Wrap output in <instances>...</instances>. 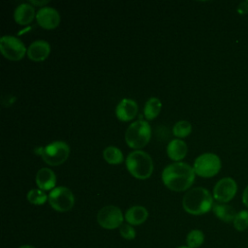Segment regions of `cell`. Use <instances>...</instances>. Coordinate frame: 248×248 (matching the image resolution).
I'll use <instances>...</instances> for the list:
<instances>
[{
  "label": "cell",
  "instance_id": "28",
  "mask_svg": "<svg viewBox=\"0 0 248 248\" xmlns=\"http://www.w3.org/2000/svg\"><path fill=\"white\" fill-rule=\"evenodd\" d=\"M49 1L48 0H44V1H36V0H30L29 1V3L31 4V5H36V6H39V7H45L44 5H46V4H47Z\"/></svg>",
  "mask_w": 248,
  "mask_h": 248
},
{
  "label": "cell",
  "instance_id": "14",
  "mask_svg": "<svg viewBox=\"0 0 248 248\" xmlns=\"http://www.w3.org/2000/svg\"><path fill=\"white\" fill-rule=\"evenodd\" d=\"M36 184L43 191L53 190L56 184L55 173L48 168L40 169L36 174Z\"/></svg>",
  "mask_w": 248,
  "mask_h": 248
},
{
  "label": "cell",
  "instance_id": "24",
  "mask_svg": "<svg viewBox=\"0 0 248 248\" xmlns=\"http://www.w3.org/2000/svg\"><path fill=\"white\" fill-rule=\"evenodd\" d=\"M232 224L236 231H245L248 228V210H241L237 212Z\"/></svg>",
  "mask_w": 248,
  "mask_h": 248
},
{
  "label": "cell",
  "instance_id": "29",
  "mask_svg": "<svg viewBox=\"0 0 248 248\" xmlns=\"http://www.w3.org/2000/svg\"><path fill=\"white\" fill-rule=\"evenodd\" d=\"M18 248H36V247H34V246H32V245L25 244V245H21V246H19Z\"/></svg>",
  "mask_w": 248,
  "mask_h": 248
},
{
  "label": "cell",
  "instance_id": "7",
  "mask_svg": "<svg viewBox=\"0 0 248 248\" xmlns=\"http://www.w3.org/2000/svg\"><path fill=\"white\" fill-rule=\"evenodd\" d=\"M48 202L50 206L59 212H66L72 209L75 203V197L73 192L65 187H55L48 194Z\"/></svg>",
  "mask_w": 248,
  "mask_h": 248
},
{
  "label": "cell",
  "instance_id": "30",
  "mask_svg": "<svg viewBox=\"0 0 248 248\" xmlns=\"http://www.w3.org/2000/svg\"><path fill=\"white\" fill-rule=\"evenodd\" d=\"M177 248H190L188 246H180V247H177Z\"/></svg>",
  "mask_w": 248,
  "mask_h": 248
},
{
  "label": "cell",
  "instance_id": "1",
  "mask_svg": "<svg viewBox=\"0 0 248 248\" xmlns=\"http://www.w3.org/2000/svg\"><path fill=\"white\" fill-rule=\"evenodd\" d=\"M195 170L184 162L168 165L162 172V180L166 187L175 192H182L190 188L195 181Z\"/></svg>",
  "mask_w": 248,
  "mask_h": 248
},
{
  "label": "cell",
  "instance_id": "22",
  "mask_svg": "<svg viewBox=\"0 0 248 248\" xmlns=\"http://www.w3.org/2000/svg\"><path fill=\"white\" fill-rule=\"evenodd\" d=\"M46 200H48V196L41 189H31L27 193V201L32 204L41 205L44 204Z\"/></svg>",
  "mask_w": 248,
  "mask_h": 248
},
{
  "label": "cell",
  "instance_id": "18",
  "mask_svg": "<svg viewBox=\"0 0 248 248\" xmlns=\"http://www.w3.org/2000/svg\"><path fill=\"white\" fill-rule=\"evenodd\" d=\"M212 210L217 218H219L220 220H222L226 223L233 222L234 217L236 215L234 208L226 203H220V202L215 203V204H213Z\"/></svg>",
  "mask_w": 248,
  "mask_h": 248
},
{
  "label": "cell",
  "instance_id": "19",
  "mask_svg": "<svg viewBox=\"0 0 248 248\" xmlns=\"http://www.w3.org/2000/svg\"><path fill=\"white\" fill-rule=\"evenodd\" d=\"M162 103L156 97L149 98L144 105V116L147 120H152L158 116L161 111Z\"/></svg>",
  "mask_w": 248,
  "mask_h": 248
},
{
  "label": "cell",
  "instance_id": "23",
  "mask_svg": "<svg viewBox=\"0 0 248 248\" xmlns=\"http://www.w3.org/2000/svg\"><path fill=\"white\" fill-rule=\"evenodd\" d=\"M192 131V125L186 120H180L173 125L172 133L177 138H185Z\"/></svg>",
  "mask_w": 248,
  "mask_h": 248
},
{
  "label": "cell",
  "instance_id": "6",
  "mask_svg": "<svg viewBox=\"0 0 248 248\" xmlns=\"http://www.w3.org/2000/svg\"><path fill=\"white\" fill-rule=\"evenodd\" d=\"M195 173L202 177H212L221 169V160L214 153H203L198 156L194 162Z\"/></svg>",
  "mask_w": 248,
  "mask_h": 248
},
{
  "label": "cell",
  "instance_id": "15",
  "mask_svg": "<svg viewBox=\"0 0 248 248\" xmlns=\"http://www.w3.org/2000/svg\"><path fill=\"white\" fill-rule=\"evenodd\" d=\"M36 17L34 7L30 3H22L18 5L14 12V18L16 23L25 25L30 23Z\"/></svg>",
  "mask_w": 248,
  "mask_h": 248
},
{
  "label": "cell",
  "instance_id": "8",
  "mask_svg": "<svg viewBox=\"0 0 248 248\" xmlns=\"http://www.w3.org/2000/svg\"><path fill=\"white\" fill-rule=\"evenodd\" d=\"M0 50L2 54L9 60L18 61L27 52L23 42L12 35L2 36L0 39Z\"/></svg>",
  "mask_w": 248,
  "mask_h": 248
},
{
  "label": "cell",
  "instance_id": "12",
  "mask_svg": "<svg viewBox=\"0 0 248 248\" xmlns=\"http://www.w3.org/2000/svg\"><path fill=\"white\" fill-rule=\"evenodd\" d=\"M138 113V104L128 98L122 99L115 108L116 117L121 121H130Z\"/></svg>",
  "mask_w": 248,
  "mask_h": 248
},
{
  "label": "cell",
  "instance_id": "27",
  "mask_svg": "<svg viewBox=\"0 0 248 248\" xmlns=\"http://www.w3.org/2000/svg\"><path fill=\"white\" fill-rule=\"evenodd\" d=\"M242 202H243V204L248 208V185L246 186V188H245L244 191H243V194H242Z\"/></svg>",
  "mask_w": 248,
  "mask_h": 248
},
{
  "label": "cell",
  "instance_id": "4",
  "mask_svg": "<svg viewBox=\"0 0 248 248\" xmlns=\"http://www.w3.org/2000/svg\"><path fill=\"white\" fill-rule=\"evenodd\" d=\"M34 151L36 154L40 155L46 164L50 166H59L68 159L70 147L65 141L56 140L46 146L36 147Z\"/></svg>",
  "mask_w": 248,
  "mask_h": 248
},
{
  "label": "cell",
  "instance_id": "16",
  "mask_svg": "<svg viewBox=\"0 0 248 248\" xmlns=\"http://www.w3.org/2000/svg\"><path fill=\"white\" fill-rule=\"evenodd\" d=\"M148 211L144 206L134 205L130 207L125 213V220L132 226H138L146 221Z\"/></svg>",
  "mask_w": 248,
  "mask_h": 248
},
{
  "label": "cell",
  "instance_id": "25",
  "mask_svg": "<svg viewBox=\"0 0 248 248\" xmlns=\"http://www.w3.org/2000/svg\"><path fill=\"white\" fill-rule=\"evenodd\" d=\"M119 232L121 236L127 240H132L136 237V231L130 224H122L119 227Z\"/></svg>",
  "mask_w": 248,
  "mask_h": 248
},
{
  "label": "cell",
  "instance_id": "13",
  "mask_svg": "<svg viewBox=\"0 0 248 248\" xmlns=\"http://www.w3.org/2000/svg\"><path fill=\"white\" fill-rule=\"evenodd\" d=\"M50 52V46L45 40L34 41L27 48V56L29 59L40 62L45 60Z\"/></svg>",
  "mask_w": 248,
  "mask_h": 248
},
{
  "label": "cell",
  "instance_id": "9",
  "mask_svg": "<svg viewBox=\"0 0 248 248\" xmlns=\"http://www.w3.org/2000/svg\"><path fill=\"white\" fill-rule=\"evenodd\" d=\"M123 213L115 205H107L101 208L97 214L98 224L107 230H114L123 224Z\"/></svg>",
  "mask_w": 248,
  "mask_h": 248
},
{
  "label": "cell",
  "instance_id": "21",
  "mask_svg": "<svg viewBox=\"0 0 248 248\" xmlns=\"http://www.w3.org/2000/svg\"><path fill=\"white\" fill-rule=\"evenodd\" d=\"M204 241V234L201 230H192L186 236L187 246L190 248H199Z\"/></svg>",
  "mask_w": 248,
  "mask_h": 248
},
{
  "label": "cell",
  "instance_id": "26",
  "mask_svg": "<svg viewBox=\"0 0 248 248\" xmlns=\"http://www.w3.org/2000/svg\"><path fill=\"white\" fill-rule=\"evenodd\" d=\"M237 12L241 15H245L247 12H248V2H241L239 5H238V8H237Z\"/></svg>",
  "mask_w": 248,
  "mask_h": 248
},
{
  "label": "cell",
  "instance_id": "3",
  "mask_svg": "<svg viewBox=\"0 0 248 248\" xmlns=\"http://www.w3.org/2000/svg\"><path fill=\"white\" fill-rule=\"evenodd\" d=\"M126 167L129 172L138 179L148 178L153 171V161L149 154L142 150H135L128 154Z\"/></svg>",
  "mask_w": 248,
  "mask_h": 248
},
{
  "label": "cell",
  "instance_id": "5",
  "mask_svg": "<svg viewBox=\"0 0 248 248\" xmlns=\"http://www.w3.org/2000/svg\"><path fill=\"white\" fill-rule=\"evenodd\" d=\"M151 127L147 121L139 119L127 128L125 132V141L131 148L140 149L150 140Z\"/></svg>",
  "mask_w": 248,
  "mask_h": 248
},
{
  "label": "cell",
  "instance_id": "17",
  "mask_svg": "<svg viewBox=\"0 0 248 248\" xmlns=\"http://www.w3.org/2000/svg\"><path fill=\"white\" fill-rule=\"evenodd\" d=\"M167 153L169 158L173 161H179L183 159L187 154V144L184 140L179 139L171 140L167 147Z\"/></svg>",
  "mask_w": 248,
  "mask_h": 248
},
{
  "label": "cell",
  "instance_id": "2",
  "mask_svg": "<svg viewBox=\"0 0 248 248\" xmlns=\"http://www.w3.org/2000/svg\"><path fill=\"white\" fill-rule=\"evenodd\" d=\"M182 206L189 214L202 215L212 209L213 198L207 189L196 187L184 195Z\"/></svg>",
  "mask_w": 248,
  "mask_h": 248
},
{
  "label": "cell",
  "instance_id": "11",
  "mask_svg": "<svg viewBox=\"0 0 248 248\" xmlns=\"http://www.w3.org/2000/svg\"><path fill=\"white\" fill-rule=\"evenodd\" d=\"M36 20L41 27L45 29H53L58 26L60 22V16L54 8L45 6L37 11Z\"/></svg>",
  "mask_w": 248,
  "mask_h": 248
},
{
  "label": "cell",
  "instance_id": "10",
  "mask_svg": "<svg viewBox=\"0 0 248 248\" xmlns=\"http://www.w3.org/2000/svg\"><path fill=\"white\" fill-rule=\"evenodd\" d=\"M237 184L232 177L221 178L213 188V198L220 203H226L233 199Z\"/></svg>",
  "mask_w": 248,
  "mask_h": 248
},
{
  "label": "cell",
  "instance_id": "20",
  "mask_svg": "<svg viewBox=\"0 0 248 248\" xmlns=\"http://www.w3.org/2000/svg\"><path fill=\"white\" fill-rule=\"evenodd\" d=\"M103 156L104 159L110 165H119L123 162L122 151L113 145L106 147L103 151Z\"/></svg>",
  "mask_w": 248,
  "mask_h": 248
}]
</instances>
